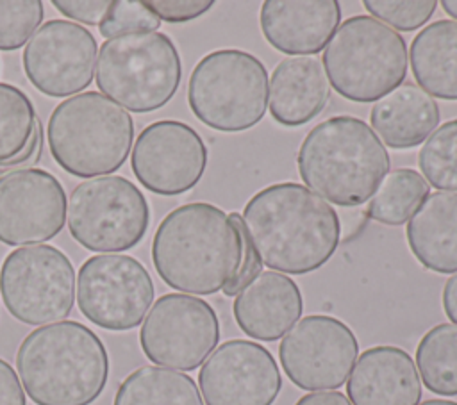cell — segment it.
<instances>
[{
	"mask_svg": "<svg viewBox=\"0 0 457 405\" xmlns=\"http://www.w3.org/2000/svg\"><path fill=\"white\" fill-rule=\"evenodd\" d=\"M228 221L234 227L237 239H239V246H241V255H239V262L237 268L232 275V278L227 282V285L221 289L225 296H236L245 285H248L262 269V260L248 236L246 225L243 221V216L237 212H228Z\"/></svg>",
	"mask_w": 457,
	"mask_h": 405,
	"instance_id": "obj_33",
	"label": "cell"
},
{
	"mask_svg": "<svg viewBox=\"0 0 457 405\" xmlns=\"http://www.w3.org/2000/svg\"><path fill=\"white\" fill-rule=\"evenodd\" d=\"M359 353L353 330L328 314H311L293 325L278 344L287 378L300 389L341 387Z\"/></svg>",
	"mask_w": 457,
	"mask_h": 405,
	"instance_id": "obj_13",
	"label": "cell"
},
{
	"mask_svg": "<svg viewBox=\"0 0 457 405\" xmlns=\"http://www.w3.org/2000/svg\"><path fill=\"white\" fill-rule=\"evenodd\" d=\"M182 79L180 54L164 32H137L107 39L96 59V86L132 112L164 107Z\"/></svg>",
	"mask_w": 457,
	"mask_h": 405,
	"instance_id": "obj_7",
	"label": "cell"
},
{
	"mask_svg": "<svg viewBox=\"0 0 457 405\" xmlns=\"http://www.w3.org/2000/svg\"><path fill=\"white\" fill-rule=\"evenodd\" d=\"M352 405H418L421 380L411 355L391 344L364 350L346 382Z\"/></svg>",
	"mask_w": 457,
	"mask_h": 405,
	"instance_id": "obj_19",
	"label": "cell"
},
{
	"mask_svg": "<svg viewBox=\"0 0 457 405\" xmlns=\"http://www.w3.org/2000/svg\"><path fill=\"white\" fill-rule=\"evenodd\" d=\"M0 294L9 314L25 325L57 323L75 303V269L52 244L12 250L0 266Z\"/></svg>",
	"mask_w": 457,
	"mask_h": 405,
	"instance_id": "obj_10",
	"label": "cell"
},
{
	"mask_svg": "<svg viewBox=\"0 0 457 405\" xmlns=\"http://www.w3.org/2000/svg\"><path fill=\"white\" fill-rule=\"evenodd\" d=\"M339 21L341 5L336 0H268L259 12L264 39L289 55L321 52Z\"/></svg>",
	"mask_w": 457,
	"mask_h": 405,
	"instance_id": "obj_18",
	"label": "cell"
},
{
	"mask_svg": "<svg viewBox=\"0 0 457 405\" xmlns=\"http://www.w3.org/2000/svg\"><path fill=\"white\" fill-rule=\"evenodd\" d=\"M364 9L391 29L411 32L427 23L436 7V0H364Z\"/></svg>",
	"mask_w": 457,
	"mask_h": 405,
	"instance_id": "obj_32",
	"label": "cell"
},
{
	"mask_svg": "<svg viewBox=\"0 0 457 405\" xmlns=\"http://www.w3.org/2000/svg\"><path fill=\"white\" fill-rule=\"evenodd\" d=\"M62 184L46 169L27 168L0 177V241L9 246L54 239L66 223Z\"/></svg>",
	"mask_w": 457,
	"mask_h": 405,
	"instance_id": "obj_16",
	"label": "cell"
},
{
	"mask_svg": "<svg viewBox=\"0 0 457 405\" xmlns=\"http://www.w3.org/2000/svg\"><path fill=\"white\" fill-rule=\"evenodd\" d=\"M112 405H204V400L189 375L141 366L123 378Z\"/></svg>",
	"mask_w": 457,
	"mask_h": 405,
	"instance_id": "obj_26",
	"label": "cell"
},
{
	"mask_svg": "<svg viewBox=\"0 0 457 405\" xmlns=\"http://www.w3.org/2000/svg\"><path fill=\"white\" fill-rule=\"evenodd\" d=\"M328 96V80L316 57H286L271 73L270 112L284 127H300L314 120Z\"/></svg>",
	"mask_w": 457,
	"mask_h": 405,
	"instance_id": "obj_21",
	"label": "cell"
},
{
	"mask_svg": "<svg viewBox=\"0 0 457 405\" xmlns=\"http://www.w3.org/2000/svg\"><path fill=\"white\" fill-rule=\"evenodd\" d=\"M430 194L428 182L411 168L389 171L373 193L366 214L384 225H402L411 219L421 202Z\"/></svg>",
	"mask_w": 457,
	"mask_h": 405,
	"instance_id": "obj_28",
	"label": "cell"
},
{
	"mask_svg": "<svg viewBox=\"0 0 457 405\" xmlns=\"http://www.w3.org/2000/svg\"><path fill=\"white\" fill-rule=\"evenodd\" d=\"M198 384L205 405H271L282 389V376L268 348L230 339L205 359Z\"/></svg>",
	"mask_w": 457,
	"mask_h": 405,
	"instance_id": "obj_17",
	"label": "cell"
},
{
	"mask_svg": "<svg viewBox=\"0 0 457 405\" xmlns=\"http://www.w3.org/2000/svg\"><path fill=\"white\" fill-rule=\"evenodd\" d=\"M243 221L262 264L278 273L305 275L321 268L341 237L336 209L296 182L257 191L243 209Z\"/></svg>",
	"mask_w": 457,
	"mask_h": 405,
	"instance_id": "obj_1",
	"label": "cell"
},
{
	"mask_svg": "<svg viewBox=\"0 0 457 405\" xmlns=\"http://www.w3.org/2000/svg\"><path fill=\"white\" fill-rule=\"evenodd\" d=\"M407 244L416 260L436 273L457 271V193L428 194L407 221Z\"/></svg>",
	"mask_w": 457,
	"mask_h": 405,
	"instance_id": "obj_22",
	"label": "cell"
},
{
	"mask_svg": "<svg viewBox=\"0 0 457 405\" xmlns=\"http://www.w3.org/2000/svg\"><path fill=\"white\" fill-rule=\"evenodd\" d=\"M54 161L70 175L96 178L123 166L134 141V121L123 107L86 91L61 102L46 125Z\"/></svg>",
	"mask_w": 457,
	"mask_h": 405,
	"instance_id": "obj_5",
	"label": "cell"
},
{
	"mask_svg": "<svg viewBox=\"0 0 457 405\" xmlns=\"http://www.w3.org/2000/svg\"><path fill=\"white\" fill-rule=\"evenodd\" d=\"M411 70L427 95L457 100V21L436 20L412 39Z\"/></svg>",
	"mask_w": 457,
	"mask_h": 405,
	"instance_id": "obj_25",
	"label": "cell"
},
{
	"mask_svg": "<svg viewBox=\"0 0 457 405\" xmlns=\"http://www.w3.org/2000/svg\"><path fill=\"white\" fill-rule=\"evenodd\" d=\"M441 7L448 16H452L457 21V0H443Z\"/></svg>",
	"mask_w": 457,
	"mask_h": 405,
	"instance_id": "obj_39",
	"label": "cell"
},
{
	"mask_svg": "<svg viewBox=\"0 0 457 405\" xmlns=\"http://www.w3.org/2000/svg\"><path fill=\"white\" fill-rule=\"evenodd\" d=\"M16 369L36 405H91L105 389L109 355L86 325L57 321L25 335Z\"/></svg>",
	"mask_w": 457,
	"mask_h": 405,
	"instance_id": "obj_3",
	"label": "cell"
},
{
	"mask_svg": "<svg viewBox=\"0 0 457 405\" xmlns=\"http://www.w3.org/2000/svg\"><path fill=\"white\" fill-rule=\"evenodd\" d=\"M43 153V125L20 87L0 82V177L36 166Z\"/></svg>",
	"mask_w": 457,
	"mask_h": 405,
	"instance_id": "obj_24",
	"label": "cell"
},
{
	"mask_svg": "<svg viewBox=\"0 0 457 405\" xmlns=\"http://www.w3.org/2000/svg\"><path fill=\"white\" fill-rule=\"evenodd\" d=\"M295 405H352L350 400L339 391H318L303 394Z\"/></svg>",
	"mask_w": 457,
	"mask_h": 405,
	"instance_id": "obj_37",
	"label": "cell"
},
{
	"mask_svg": "<svg viewBox=\"0 0 457 405\" xmlns=\"http://www.w3.org/2000/svg\"><path fill=\"white\" fill-rule=\"evenodd\" d=\"M43 16L41 0H0V50L21 48L39 29Z\"/></svg>",
	"mask_w": 457,
	"mask_h": 405,
	"instance_id": "obj_30",
	"label": "cell"
},
{
	"mask_svg": "<svg viewBox=\"0 0 457 405\" xmlns=\"http://www.w3.org/2000/svg\"><path fill=\"white\" fill-rule=\"evenodd\" d=\"M212 0H150L146 5L154 11L159 20L168 23H186L212 7Z\"/></svg>",
	"mask_w": 457,
	"mask_h": 405,
	"instance_id": "obj_34",
	"label": "cell"
},
{
	"mask_svg": "<svg viewBox=\"0 0 457 405\" xmlns=\"http://www.w3.org/2000/svg\"><path fill=\"white\" fill-rule=\"evenodd\" d=\"M416 366L423 385L441 396H457V325L439 323L416 346Z\"/></svg>",
	"mask_w": 457,
	"mask_h": 405,
	"instance_id": "obj_27",
	"label": "cell"
},
{
	"mask_svg": "<svg viewBox=\"0 0 457 405\" xmlns=\"http://www.w3.org/2000/svg\"><path fill=\"white\" fill-rule=\"evenodd\" d=\"M439 105L420 86L403 82L375 102L370 123L378 139L389 148H414L425 141L439 123Z\"/></svg>",
	"mask_w": 457,
	"mask_h": 405,
	"instance_id": "obj_23",
	"label": "cell"
},
{
	"mask_svg": "<svg viewBox=\"0 0 457 405\" xmlns=\"http://www.w3.org/2000/svg\"><path fill=\"white\" fill-rule=\"evenodd\" d=\"M418 164L430 186L457 191V118L441 123L425 139Z\"/></svg>",
	"mask_w": 457,
	"mask_h": 405,
	"instance_id": "obj_29",
	"label": "cell"
},
{
	"mask_svg": "<svg viewBox=\"0 0 457 405\" xmlns=\"http://www.w3.org/2000/svg\"><path fill=\"white\" fill-rule=\"evenodd\" d=\"M303 310L298 284L278 271H261L245 285L232 303L237 326L253 339L277 341Z\"/></svg>",
	"mask_w": 457,
	"mask_h": 405,
	"instance_id": "obj_20",
	"label": "cell"
},
{
	"mask_svg": "<svg viewBox=\"0 0 457 405\" xmlns=\"http://www.w3.org/2000/svg\"><path fill=\"white\" fill-rule=\"evenodd\" d=\"M112 0H54L52 5L66 18L86 23L100 25L107 14Z\"/></svg>",
	"mask_w": 457,
	"mask_h": 405,
	"instance_id": "obj_35",
	"label": "cell"
},
{
	"mask_svg": "<svg viewBox=\"0 0 457 405\" xmlns=\"http://www.w3.org/2000/svg\"><path fill=\"white\" fill-rule=\"evenodd\" d=\"M161 20L154 11L141 0H112L107 14L100 21V34L107 39L137 34V32H157Z\"/></svg>",
	"mask_w": 457,
	"mask_h": 405,
	"instance_id": "obj_31",
	"label": "cell"
},
{
	"mask_svg": "<svg viewBox=\"0 0 457 405\" xmlns=\"http://www.w3.org/2000/svg\"><path fill=\"white\" fill-rule=\"evenodd\" d=\"M96 39L70 20H50L29 39L23 50V71L29 82L52 98L86 89L96 68Z\"/></svg>",
	"mask_w": 457,
	"mask_h": 405,
	"instance_id": "obj_15",
	"label": "cell"
},
{
	"mask_svg": "<svg viewBox=\"0 0 457 405\" xmlns=\"http://www.w3.org/2000/svg\"><path fill=\"white\" fill-rule=\"evenodd\" d=\"M155 287L148 269L125 253L93 255L77 277V303L93 325L125 332L136 328L154 302Z\"/></svg>",
	"mask_w": 457,
	"mask_h": 405,
	"instance_id": "obj_11",
	"label": "cell"
},
{
	"mask_svg": "<svg viewBox=\"0 0 457 405\" xmlns=\"http://www.w3.org/2000/svg\"><path fill=\"white\" fill-rule=\"evenodd\" d=\"M420 405H457V401L452 400H441V398H434V400H425Z\"/></svg>",
	"mask_w": 457,
	"mask_h": 405,
	"instance_id": "obj_40",
	"label": "cell"
},
{
	"mask_svg": "<svg viewBox=\"0 0 457 405\" xmlns=\"http://www.w3.org/2000/svg\"><path fill=\"white\" fill-rule=\"evenodd\" d=\"M218 341L220 321L211 303L180 293L157 298L139 330L145 357L157 366L180 371L202 366Z\"/></svg>",
	"mask_w": 457,
	"mask_h": 405,
	"instance_id": "obj_12",
	"label": "cell"
},
{
	"mask_svg": "<svg viewBox=\"0 0 457 405\" xmlns=\"http://www.w3.org/2000/svg\"><path fill=\"white\" fill-rule=\"evenodd\" d=\"M0 405H27L25 391L14 368L0 357Z\"/></svg>",
	"mask_w": 457,
	"mask_h": 405,
	"instance_id": "obj_36",
	"label": "cell"
},
{
	"mask_svg": "<svg viewBox=\"0 0 457 405\" xmlns=\"http://www.w3.org/2000/svg\"><path fill=\"white\" fill-rule=\"evenodd\" d=\"M389 153L361 118L339 114L312 127L296 166L305 187L339 207L364 203L389 171Z\"/></svg>",
	"mask_w": 457,
	"mask_h": 405,
	"instance_id": "obj_4",
	"label": "cell"
},
{
	"mask_svg": "<svg viewBox=\"0 0 457 405\" xmlns=\"http://www.w3.org/2000/svg\"><path fill=\"white\" fill-rule=\"evenodd\" d=\"M443 309L452 323H457V273L452 275L443 287Z\"/></svg>",
	"mask_w": 457,
	"mask_h": 405,
	"instance_id": "obj_38",
	"label": "cell"
},
{
	"mask_svg": "<svg viewBox=\"0 0 457 405\" xmlns=\"http://www.w3.org/2000/svg\"><path fill=\"white\" fill-rule=\"evenodd\" d=\"M150 207L141 189L120 175L77 184L68 200V230L89 252H125L141 243Z\"/></svg>",
	"mask_w": 457,
	"mask_h": 405,
	"instance_id": "obj_9",
	"label": "cell"
},
{
	"mask_svg": "<svg viewBox=\"0 0 457 405\" xmlns=\"http://www.w3.org/2000/svg\"><path fill=\"white\" fill-rule=\"evenodd\" d=\"M241 255L234 227L223 209L191 202L168 212L152 239V262L171 289L214 294L232 278Z\"/></svg>",
	"mask_w": 457,
	"mask_h": 405,
	"instance_id": "obj_2",
	"label": "cell"
},
{
	"mask_svg": "<svg viewBox=\"0 0 457 405\" xmlns=\"http://www.w3.org/2000/svg\"><path fill=\"white\" fill-rule=\"evenodd\" d=\"M130 166L139 184L154 194L177 196L193 189L207 168L202 136L184 121L159 120L136 137Z\"/></svg>",
	"mask_w": 457,
	"mask_h": 405,
	"instance_id": "obj_14",
	"label": "cell"
},
{
	"mask_svg": "<svg viewBox=\"0 0 457 405\" xmlns=\"http://www.w3.org/2000/svg\"><path fill=\"white\" fill-rule=\"evenodd\" d=\"M268 71L250 52L212 50L193 68L187 103L209 128L243 132L255 127L268 109Z\"/></svg>",
	"mask_w": 457,
	"mask_h": 405,
	"instance_id": "obj_8",
	"label": "cell"
},
{
	"mask_svg": "<svg viewBox=\"0 0 457 405\" xmlns=\"http://www.w3.org/2000/svg\"><path fill=\"white\" fill-rule=\"evenodd\" d=\"M323 70L346 100L377 102L407 77L405 39L368 14L345 20L323 50Z\"/></svg>",
	"mask_w": 457,
	"mask_h": 405,
	"instance_id": "obj_6",
	"label": "cell"
}]
</instances>
